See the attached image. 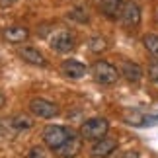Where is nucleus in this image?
Listing matches in <instances>:
<instances>
[{
	"label": "nucleus",
	"instance_id": "nucleus-8",
	"mask_svg": "<svg viewBox=\"0 0 158 158\" xmlns=\"http://www.w3.org/2000/svg\"><path fill=\"white\" fill-rule=\"evenodd\" d=\"M115 148H117V141L109 139V137H104L100 141H96V144L92 147V156L94 158H106L111 152H115Z\"/></svg>",
	"mask_w": 158,
	"mask_h": 158
},
{
	"label": "nucleus",
	"instance_id": "nucleus-11",
	"mask_svg": "<svg viewBox=\"0 0 158 158\" xmlns=\"http://www.w3.org/2000/svg\"><path fill=\"white\" fill-rule=\"evenodd\" d=\"M123 4H125L123 0H100V10L109 20H119Z\"/></svg>",
	"mask_w": 158,
	"mask_h": 158
},
{
	"label": "nucleus",
	"instance_id": "nucleus-21",
	"mask_svg": "<svg viewBox=\"0 0 158 158\" xmlns=\"http://www.w3.org/2000/svg\"><path fill=\"white\" fill-rule=\"evenodd\" d=\"M119 158H139V152L137 150H127V152H123Z\"/></svg>",
	"mask_w": 158,
	"mask_h": 158
},
{
	"label": "nucleus",
	"instance_id": "nucleus-16",
	"mask_svg": "<svg viewBox=\"0 0 158 158\" xmlns=\"http://www.w3.org/2000/svg\"><path fill=\"white\" fill-rule=\"evenodd\" d=\"M143 43H144V47H147V51H148L150 55H154L156 60H158V35L147 33V35L143 37Z\"/></svg>",
	"mask_w": 158,
	"mask_h": 158
},
{
	"label": "nucleus",
	"instance_id": "nucleus-18",
	"mask_svg": "<svg viewBox=\"0 0 158 158\" xmlns=\"http://www.w3.org/2000/svg\"><path fill=\"white\" fill-rule=\"evenodd\" d=\"M69 18L70 20H76V22H80V23H86L90 18H88V12L84 10V8H80V6H76V8H72L70 12H69Z\"/></svg>",
	"mask_w": 158,
	"mask_h": 158
},
{
	"label": "nucleus",
	"instance_id": "nucleus-14",
	"mask_svg": "<svg viewBox=\"0 0 158 158\" xmlns=\"http://www.w3.org/2000/svg\"><path fill=\"white\" fill-rule=\"evenodd\" d=\"M16 133H18V129L14 127L12 119H2V121H0V147L14 141Z\"/></svg>",
	"mask_w": 158,
	"mask_h": 158
},
{
	"label": "nucleus",
	"instance_id": "nucleus-7",
	"mask_svg": "<svg viewBox=\"0 0 158 158\" xmlns=\"http://www.w3.org/2000/svg\"><path fill=\"white\" fill-rule=\"evenodd\" d=\"M80 150H82V135L72 133L69 137V141H66L60 148H57L55 152H57L59 158H74V156H78Z\"/></svg>",
	"mask_w": 158,
	"mask_h": 158
},
{
	"label": "nucleus",
	"instance_id": "nucleus-23",
	"mask_svg": "<svg viewBox=\"0 0 158 158\" xmlns=\"http://www.w3.org/2000/svg\"><path fill=\"white\" fill-rule=\"evenodd\" d=\"M12 2H14V0H0V4H2V6H6V4H12Z\"/></svg>",
	"mask_w": 158,
	"mask_h": 158
},
{
	"label": "nucleus",
	"instance_id": "nucleus-12",
	"mask_svg": "<svg viewBox=\"0 0 158 158\" xmlns=\"http://www.w3.org/2000/svg\"><path fill=\"white\" fill-rule=\"evenodd\" d=\"M119 72L123 74L129 82H139L143 78V69L137 63H131V60H121Z\"/></svg>",
	"mask_w": 158,
	"mask_h": 158
},
{
	"label": "nucleus",
	"instance_id": "nucleus-19",
	"mask_svg": "<svg viewBox=\"0 0 158 158\" xmlns=\"http://www.w3.org/2000/svg\"><path fill=\"white\" fill-rule=\"evenodd\" d=\"M148 76H150V80H152V82L158 84V60H154V63L148 66Z\"/></svg>",
	"mask_w": 158,
	"mask_h": 158
},
{
	"label": "nucleus",
	"instance_id": "nucleus-10",
	"mask_svg": "<svg viewBox=\"0 0 158 158\" xmlns=\"http://www.w3.org/2000/svg\"><path fill=\"white\" fill-rule=\"evenodd\" d=\"M2 37L8 41V43H23L27 37H29V29L23 27V26H10L2 31Z\"/></svg>",
	"mask_w": 158,
	"mask_h": 158
},
{
	"label": "nucleus",
	"instance_id": "nucleus-9",
	"mask_svg": "<svg viewBox=\"0 0 158 158\" xmlns=\"http://www.w3.org/2000/svg\"><path fill=\"white\" fill-rule=\"evenodd\" d=\"M60 72L66 76V78H72V80H78V78L86 76V66L82 63H78L74 59H69L60 64Z\"/></svg>",
	"mask_w": 158,
	"mask_h": 158
},
{
	"label": "nucleus",
	"instance_id": "nucleus-6",
	"mask_svg": "<svg viewBox=\"0 0 158 158\" xmlns=\"http://www.w3.org/2000/svg\"><path fill=\"white\" fill-rule=\"evenodd\" d=\"M119 22L123 23L125 27H137L141 23V8L135 4V2H125L123 8H121V16H119Z\"/></svg>",
	"mask_w": 158,
	"mask_h": 158
},
{
	"label": "nucleus",
	"instance_id": "nucleus-5",
	"mask_svg": "<svg viewBox=\"0 0 158 158\" xmlns=\"http://www.w3.org/2000/svg\"><path fill=\"white\" fill-rule=\"evenodd\" d=\"M49 45L57 53H69L74 49V35L70 31H66V29H59L49 37Z\"/></svg>",
	"mask_w": 158,
	"mask_h": 158
},
{
	"label": "nucleus",
	"instance_id": "nucleus-15",
	"mask_svg": "<svg viewBox=\"0 0 158 158\" xmlns=\"http://www.w3.org/2000/svg\"><path fill=\"white\" fill-rule=\"evenodd\" d=\"M12 123H14V127L18 131H23V129H31L33 127V119L29 117V115L26 113H16V115H12Z\"/></svg>",
	"mask_w": 158,
	"mask_h": 158
},
{
	"label": "nucleus",
	"instance_id": "nucleus-22",
	"mask_svg": "<svg viewBox=\"0 0 158 158\" xmlns=\"http://www.w3.org/2000/svg\"><path fill=\"white\" fill-rule=\"evenodd\" d=\"M4 104H6V98H4V94H0V109L4 107Z\"/></svg>",
	"mask_w": 158,
	"mask_h": 158
},
{
	"label": "nucleus",
	"instance_id": "nucleus-3",
	"mask_svg": "<svg viewBox=\"0 0 158 158\" xmlns=\"http://www.w3.org/2000/svg\"><path fill=\"white\" fill-rule=\"evenodd\" d=\"M107 129H109L107 119H104V117H92V119H88V121L82 123L80 135H82V139H86V141H100V139L106 137Z\"/></svg>",
	"mask_w": 158,
	"mask_h": 158
},
{
	"label": "nucleus",
	"instance_id": "nucleus-17",
	"mask_svg": "<svg viewBox=\"0 0 158 158\" xmlns=\"http://www.w3.org/2000/svg\"><path fill=\"white\" fill-rule=\"evenodd\" d=\"M88 47H90V51H94V53H102V51L107 49V41L102 37V35H94V37H90V41H88Z\"/></svg>",
	"mask_w": 158,
	"mask_h": 158
},
{
	"label": "nucleus",
	"instance_id": "nucleus-2",
	"mask_svg": "<svg viewBox=\"0 0 158 158\" xmlns=\"http://www.w3.org/2000/svg\"><path fill=\"white\" fill-rule=\"evenodd\" d=\"M72 133H74L72 129L63 127V125H47V127H43V133H41V135H43V143L47 147L51 150H57L69 141V137Z\"/></svg>",
	"mask_w": 158,
	"mask_h": 158
},
{
	"label": "nucleus",
	"instance_id": "nucleus-13",
	"mask_svg": "<svg viewBox=\"0 0 158 158\" xmlns=\"http://www.w3.org/2000/svg\"><path fill=\"white\" fill-rule=\"evenodd\" d=\"M20 59H23L26 63L35 64V66H45V64H47L45 57H43V55H41L37 49H33V47H23V49L20 51Z\"/></svg>",
	"mask_w": 158,
	"mask_h": 158
},
{
	"label": "nucleus",
	"instance_id": "nucleus-20",
	"mask_svg": "<svg viewBox=\"0 0 158 158\" xmlns=\"http://www.w3.org/2000/svg\"><path fill=\"white\" fill-rule=\"evenodd\" d=\"M27 158H47V156H45L43 147H33L31 150H29V156Z\"/></svg>",
	"mask_w": 158,
	"mask_h": 158
},
{
	"label": "nucleus",
	"instance_id": "nucleus-1",
	"mask_svg": "<svg viewBox=\"0 0 158 158\" xmlns=\"http://www.w3.org/2000/svg\"><path fill=\"white\" fill-rule=\"evenodd\" d=\"M90 72H92L94 80L98 84H102V86L115 84L117 78L121 76V72H119L117 66H113L111 63H107V60H96V63L92 64V69H90Z\"/></svg>",
	"mask_w": 158,
	"mask_h": 158
},
{
	"label": "nucleus",
	"instance_id": "nucleus-4",
	"mask_svg": "<svg viewBox=\"0 0 158 158\" xmlns=\"http://www.w3.org/2000/svg\"><path fill=\"white\" fill-rule=\"evenodd\" d=\"M29 111H31L35 117H41V119H53L59 115V107L49 100H43V98H33L29 102Z\"/></svg>",
	"mask_w": 158,
	"mask_h": 158
}]
</instances>
